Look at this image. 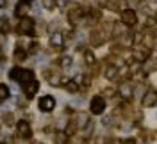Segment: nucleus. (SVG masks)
Masks as SVG:
<instances>
[{
	"mask_svg": "<svg viewBox=\"0 0 157 144\" xmlns=\"http://www.w3.org/2000/svg\"><path fill=\"white\" fill-rule=\"evenodd\" d=\"M123 144H136V142H134L132 139H128V141H123Z\"/></svg>",
	"mask_w": 157,
	"mask_h": 144,
	"instance_id": "nucleus-29",
	"label": "nucleus"
},
{
	"mask_svg": "<svg viewBox=\"0 0 157 144\" xmlns=\"http://www.w3.org/2000/svg\"><path fill=\"white\" fill-rule=\"evenodd\" d=\"M59 64H61V68H70L71 64H73V59L68 57V55H64V57H61Z\"/></svg>",
	"mask_w": 157,
	"mask_h": 144,
	"instance_id": "nucleus-21",
	"label": "nucleus"
},
{
	"mask_svg": "<svg viewBox=\"0 0 157 144\" xmlns=\"http://www.w3.org/2000/svg\"><path fill=\"white\" fill-rule=\"evenodd\" d=\"M18 32H20V34H25V36H32V34H34V20L30 18V16L20 18V21H18Z\"/></svg>",
	"mask_w": 157,
	"mask_h": 144,
	"instance_id": "nucleus-3",
	"label": "nucleus"
},
{
	"mask_svg": "<svg viewBox=\"0 0 157 144\" xmlns=\"http://www.w3.org/2000/svg\"><path fill=\"white\" fill-rule=\"evenodd\" d=\"M73 80H75V82H77L80 87H86V89H88V86H89V78L86 77L84 73H77V75L73 77Z\"/></svg>",
	"mask_w": 157,
	"mask_h": 144,
	"instance_id": "nucleus-17",
	"label": "nucleus"
},
{
	"mask_svg": "<svg viewBox=\"0 0 157 144\" xmlns=\"http://www.w3.org/2000/svg\"><path fill=\"white\" fill-rule=\"evenodd\" d=\"M29 11V4H25V2H18V6H16V9H14V16H18V18H25V16H29V14H25Z\"/></svg>",
	"mask_w": 157,
	"mask_h": 144,
	"instance_id": "nucleus-12",
	"label": "nucleus"
},
{
	"mask_svg": "<svg viewBox=\"0 0 157 144\" xmlns=\"http://www.w3.org/2000/svg\"><path fill=\"white\" fill-rule=\"evenodd\" d=\"M16 132L21 139H30L32 137V130H30V125L25 121V119H20L16 123Z\"/></svg>",
	"mask_w": 157,
	"mask_h": 144,
	"instance_id": "nucleus-7",
	"label": "nucleus"
},
{
	"mask_svg": "<svg viewBox=\"0 0 157 144\" xmlns=\"http://www.w3.org/2000/svg\"><path fill=\"white\" fill-rule=\"evenodd\" d=\"M141 105L145 107V109H150V107L157 105V91L155 89H148L147 93L143 94V98H141Z\"/></svg>",
	"mask_w": 157,
	"mask_h": 144,
	"instance_id": "nucleus-6",
	"label": "nucleus"
},
{
	"mask_svg": "<svg viewBox=\"0 0 157 144\" xmlns=\"http://www.w3.org/2000/svg\"><path fill=\"white\" fill-rule=\"evenodd\" d=\"M118 73H120V69H118L114 64H111V66L105 68V78H107V80H116Z\"/></svg>",
	"mask_w": 157,
	"mask_h": 144,
	"instance_id": "nucleus-15",
	"label": "nucleus"
},
{
	"mask_svg": "<svg viewBox=\"0 0 157 144\" xmlns=\"http://www.w3.org/2000/svg\"><path fill=\"white\" fill-rule=\"evenodd\" d=\"M113 121H114V114L105 116V117H104V125H105V126H109L111 123H113Z\"/></svg>",
	"mask_w": 157,
	"mask_h": 144,
	"instance_id": "nucleus-26",
	"label": "nucleus"
},
{
	"mask_svg": "<svg viewBox=\"0 0 157 144\" xmlns=\"http://www.w3.org/2000/svg\"><path fill=\"white\" fill-rule=\"evenodd\" d=\"M38 107H39V110L41 112H52L54 109H56V98L54 96H43V98H39V102H38Z\"/></svg>",
	"mask_w": 157,
	"mask_h": 144,
	"instance_id": "nucleus-5",
	"label": "nucleus"
},
{
	"mask_svg": "<svg viewBox=\"0 0 157 144\" xmlns=\"http://www.w3.org/2000/svg\"><path fill=\"white\" fill-rule=\"evenodd\" d=\"M21 2H25V4H30V2H32V0H21Z\"/></svg>",
	"mask_w": 157,
	"mask_h": 144,
	"instance_id": "nucleus-30",
	"label": "nucleus"
},
{
	"mask_svg": "<svg viewBox=\"0 0 157 144\" xmlns=\"http://www.w3.org/2000/svg\"><path fill=\"white\" fill-rule=\"evenodd\" d=\"M75 126H77V130H86V125H89V116L88 114H77L75 116Z\"/></svg>",
	"mask_w": 157,
	"mask_h": 144,
	"instance_id": "nucleus-10",
	"label": "nucleus"
},
{
	"mask_svg": "<svg viewBox=\"0 0 157 144\" xmlns=\"http://www.w3.org/2000/svg\"><path fill=\"white\" fill-rule=\"evenodd\" d=\"M68 2L70 0H56V6H57L59 9H64V7L68 6Z\"/></svg>",
	"mask_w": 157,
	"mask_h": 144,
	"instance_id": "nucleus-25",
	"label": "nucleus"
},
{
	"mask_svg": "<svg viewBox=\"0 0 157 144\" xmlns=\"http://www.w3.org/2000/svg\"><path fill=\"white\" fill-rule=\"evenodd\" d=\"M56 144H68L70 141V135L64 132V130H57V134H56Z\"/></svg>",
	"mask_w": 157,
	"mask_h": 144,
	"instance_id": "nucleus-16",
	"label": "nucleus"
},
{
	"mask_svg": "<svg viewBox=\"0 0 157 144\" xmlns=\"http://www.w3.org/2000/svg\"><path fill=\"white\" fill-rule=\"evenodd\" d=\"M120 20L125 27H134L137 23V16H136V11L134 9H123L121 14H120Z\"/></svg>",
	"mask_w": 157,
	"mask_h": 144,
	"instance_id": "nucleus-4",
	"label": "nucleus"
},
{
	"mask_svg": "<svg viewBox=\"0 0 157 144\" xmlns=\"http://www.w3.org/2000/svg\"><path fill=\"white\" fill-rule=\"evenodd\" d=\"M121 43H123V46H130V45H132V36H128V34H123V38H121Z\"/></svg>",
	"mask_w": 157,
	"mask_h": 144,
	"instance_id": "nucleus-24",
	"label": "nucleus"
},
{
	"mask_svg": "<svg viewBox=\"0 0 157 144\" xmlns=\"http://www.w3.org/2000/svg\"><path fill=\"white\" fill-rule=\"evenodd\" d=\"M0 144H4V142H0Z\"/></svg>",
	"mask_w": 157,
	"mask_h": 144,
	"instance_id": "nucleus-31",
	"label": "nucleus"
},
{
	"mask_svg": "<svg viewBox=\"0 0 157 144\" xmlns=\"http://www.w3.org/2000/svg\"><path fill=\"white\" fill-rule=\"evenodd\" d=\"M13 55H14L16 61H25V59H27V50H25V48H16Z\"/></svg>",
	"mask_w": 157,
	"mask_h": 144,
	"instance_id": "nucleus-20",
	"label": "nucleus"
},
{
	"mask_svg": "<svg viewBox=\"0 0 157 144\" xmlns=\"http://www.w3.org/2000/svg\"><path fill=\"white\" fill-rule=\"evenodd\" d=\"M148 55H150V50L148 48H136L134 54H132V59H136L137 62H143V61L148 59Z\"/></svg>",
	"mask_w": 157,
	"mask_h": 144,
	"instance_id": "nucleus-11",
	"label": "nucleus"
},
{
	"mask_svg": "<svg viewBox=\"0 0 157 144\" xmlns=\"http://www.w3.org/2000/svg\"><path fill=\"white\" fill-rule=\"evenodd\" d=\"M6 41H7V38H6V32H0V46H4V45H6Z\"/></svg>",
	"mask_w": 157,
	"mask_h": 144,
	"instance_id": "nucleus-27",
	"label": "nucleus"
},
{
	"mask_svg": "<svg viewBox=\"0 0 157 144\" xmlns=\"http://www.w3.org/2000/svg\"><path fill=\"white\" fill-rule=\"evenodd\" d=\"M6 6H7V2H6V0H0V9H4Z\"/></svg>",
	"mask_w": 157,
	"mask_h": 144,
	"instance_id": "nucleus-28",
	"label": "nucleus"
},
{
	"mask_svg": "<svg viewBox=\"0 0 157 144\" xmlns=\"http://www.w3.org/2000/svg\"><path fill=\"white\" fill-rule=\"evenodd\" d=\"M9 78L11 80H16L21 84V87L29 86L30 82H34V73L30 69H23V68H11L9 69Z\"/></svg>",
	"mask_w": 157,
	"mask_h": 144,
	"instance_id": "nucleus-1",
	"label": "nucleus"
},
{
	"mask_svg": "<svg viewBox=\"0 0 157 144\" xmlns=\"http://www.w3.org/2000/svg\"><path fill=\"white\" fill-rule=\"evenodd\" d=\"M7 98H9V89H7V86L0 84V102L2 100H7Z\"/></svg>",
	"mask_w": 157,
	"mask_h": 144,
	"instance_id": "nucleus-22",
	"label": "nucleus"
},
{
	"mask_svg": "<svg viewBox=\"0 0 157 144\" xmlns=\"http://www.w3.org/2000/svg\"><path fill=\"white\" fill-rule=\"evenodd\" d=\"M50 45L54 48H63L64 46V34L63 32H54L52 36H50Z\"/></svg>",
	"mask_w": 157,
	"mask_h": 144,
	"instance_id": "nucleus-9",
	"label": "nucleus"
},
{
	"mask_svg": "<svg viewBox=\"0 0 157 144\" xmlns=\"http://www.w3.org/2000/svg\"><path fill=\"white\" fill-rule=\"evenodd\" d=\"M118 94L121 96V100L130 102L132 96H134V87L130 86V84H121V86L118 87Z\"/></svg>",
	"mask_w": 157,
	"mask_h": 144,
	"instance_id": "nucleus-8",
	"label": "nucleus"
},
{
	"mask_svg": "<svg viewBox=\"0 0 157 144\" xmlns=\"http://www.w3.org/2000/svg\"><path fill=\"white\" fill-rule=\"evenodd\" d=\"M45 77H47V80H48V84L50 86H54V87H57L59 84H61V77H59L57 73H54V71H47L45 73Z\"/></svg>",
	"mask_w": 157,
	"mask_h": 144,
	"instance_id": "nucleus-13",
	"label": "nucleus"
},
{
	"mask_svg": "<svg viewBox=\"0 0 157 144\" xmlns=\"http://www.w3.org/2000/svg\"><path fill=\"white\" fill-rule=\"evenodd\" d=\"M38 87H39V86H38V82L34 80V82H30L29 86L23 87V93H25V96H27V98H32V96L38 93Z\"/></svg>",
	"mask_w": 157,
	"mask_h": 144,
	"instance_id": "nucleus-14",
	"label": "nucleus"
},
{
	"mask_svg": "<svg viewBox=\"0 0 157 144\" xmlns=\"http://www.w3.org/2000/svg\"><path fill=\"white\" fill-rule=\"evenodd\" d=\"M82 55H84V62H86V64H89V66H93V64H95V61H97V59H95V54H93L91 50H84V52H82Z\"/></svg>",
	"mask_w": 157,
	"mask_h": 144,
	"instance_id": "nucleus-18",
	"label": "nucleus"
},
{
	"mask_svg": "<svg viewBox=\"0 0 157 144\" xmlns=\"http://www.w3.org/2000/svg\"><path fill=\"white\" fill-rule=\"evenodd\" d=\"M41 4H43L45 9H48V11H52L54 7H56V0H43Z\"/></svg>",
	"mask_w": 157,
	"mask_h": 144,
	"instance_id": "nucleus-23",
	"label": "nucleus"
},
{
	"mask_svg": "<svg viewBox=\"0 0 157 144\" xmlns=\"http://www.w3.org/2000/svg\"><path fill=\"white\" fill-rule=\"evenodd\" d=\"M64 89L68 91V93H71V94H75V93H78V89H80V86H78L75 80H70L68 84L64 86Z\"/></svg>",
	"mask_w": 157,
	"mask_h": 144,
	"instance_id": "nucleus-19",
	"label": "nucleus"
},
{
	"mask_svg": "<svg viewBox=\"0 0 157 144\" xmlns=\"http://www.w3.org/2000/svg\"><path fill=\"white\" fill-rule=\"evenodd\" d=\"M105 98L104 96H93L91 98V102H89V110H91V114H95V116H100V114H104V110H105Z\"/></svg>",
	"mask_w": 157,
	"mask_h": 144,
	"instance_id": "nucleus-2",
	"label": "nucleus"
}]
</instances>
